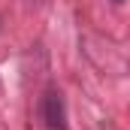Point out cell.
<instances>
[{"instance_id":"cell-1","label":"cell","mask_w":130,"mask_h":130,"mask_svg":"<svg viewBox=\"0 0 130 130\" xmlns=\"http://www.w3.org/2000/svg\"><path fill=\"white\" fill-rule=\"evenodd\" d=\"M39 118L48 130H67V103L58 88H45L39 97Z\"/></svg>"},{"instance_id":"cell-2","label":"cell","mask_w":130,"mask_h":130,"mask_svg":"<svg viewBox=\"0 0 130 130\" xmlns=\"http://www.w3.org/2000/svg\"><path fill=\"white\" fill-rule=\"evenodd\" d=\"M115 3H121V0H115Z\"/></svg>"}]
</instances>
